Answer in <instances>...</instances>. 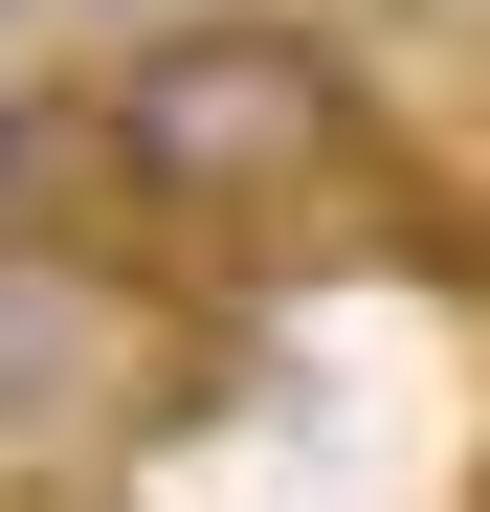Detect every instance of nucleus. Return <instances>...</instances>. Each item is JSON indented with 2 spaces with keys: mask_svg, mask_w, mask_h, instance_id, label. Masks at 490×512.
Returning <instances> with one entry per match:
<instances>
[{
  "mask_svg": "<svg viewBox=\"0 0 490 512\" xmlns=\"http://www.w3.org/2000/svg\"><path fill=\"white\" fill-rule=\"evenodd\" d=\"M357 156H379V112L312 0H179L90 67V179L156 245H268L312 201H357Z\"/></svg>",
  "mask_w": 490,
  "mask_h": 512,
  "instance_id": "obj_1",
  "label": "nucleus"
},
{
  "mask_svg": "<svg viewBox=\"0 0 490 512\" xmlns=\"http://www.w3.org/2000/svg\"><path fill=\"white\" fill-rule=\"evenodd\" d=\"M134 357H156V312L112 290V245H90V223H0V446L112 423Z\"/></svg>",
  "mask_w": 490,
  "mask_h": 512,
  "instance_id": "obj_2",
  "label": "nucleus"
},
{
  "mask_svg": "<svg viewBox=\"0 0 490 512\" xmlns=\"http://www.w3.org/2000/svg\"><path fill=\"white\" fill-rule=\"evenodd\" d=\"M0 23H23V0H0Z\"/></svg>",
  "mask_w": 490,
  "mask_h": 512,
  "instance_id": "obj_3",
  "label": "nucleus"
}]
</instances>
